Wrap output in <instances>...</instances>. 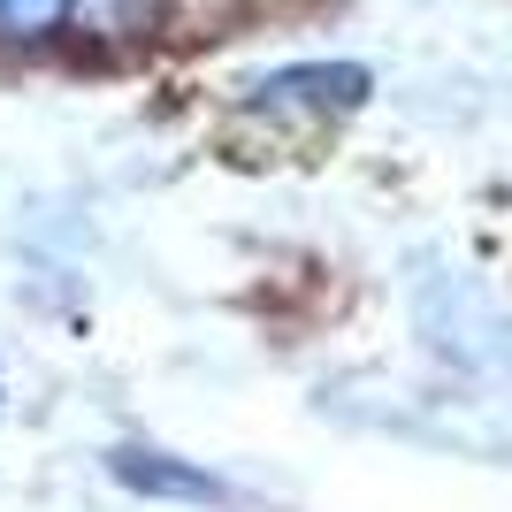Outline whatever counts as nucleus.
<instances>
[{
    "instance_id": "f257e3e1",
    "label": "nucleus",
    "mask_w": 512,
    "mask_h": 512,
    "mask_svg": "<svg viewBox=\"0 0 512 512\" xmlns=\"http://www.w3.org/2000/svg\"><path fill=\"white\" fill-rule=\"evenodd\" d=\"M107 474L123 482L130 497H153V505H230V482L176 451H153V444H115L107 451Z\"/></svg>"
},
{
    "instance_id": "f03ea898",
    "label": "nucleus",
    "mask_w": 512,
    "mask_h": 512,
    "mask_svg": "<svg viewBox=\"0 0 512 512\" xmlns=\"http://www.w3.org/2000/svg\"><path fill=\"white\" fill-rule=\"evenodd\" d=\"M367 100V69L352 62H314V69H283V77H268V85L253 92V107H306V115H321V107H360Z\"/></svg>"
},
{
    "instance_id": "7ed1b4c3",
    "label": "nucleus",
    "mask_w": 512,
    "mask_h": 512,
    "mask_svg": "<svg viewBox=\"0 0 512 512\" xmlns=\"http://www.w3.org/2000/svg\"><path fill=\"white\" fill-rule=\"evenodd\" d=\"M85 39V0H0V54H62Z\"/></svg>"
},
{
    "instance_id": "20e7f679",
    "label": "nucleus",
    "mask_w": 512,
    "mask_h": 512,
    "mask_svg": "<svg viewBox=\"0 0 512 512\" xmlns=\"http://www.w3.org/2000/svg\"><path fill=\"white\" fill-rule=\"evenodd\" d=\"M169 23V0H85V39L107 46H138Z\"/></svg>"
}]
</instances>
